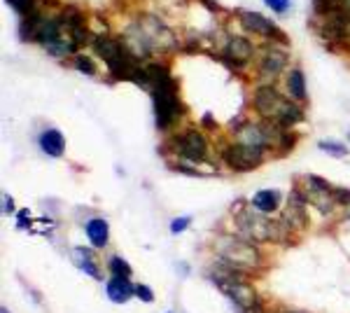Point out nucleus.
I'll use <instances>...</instances> for the list:
<instances>
[{
	"label": "nucleus",
	"instance_id": "1",
	"mask_svg": "<svg viewBox=\"0 0 350 313\" xmlns=\"http://www.w3.org/2000/svg\"><path fill=\"white\" fill-rule=\"evenodd\" d=\"M252 105H255V112L264 122H273L280 129L290 131L295 124L304 122L301 105L297 101L285 99L273 84H262L255 92V96H252Z\"/></svg>",
	"mask_w": 350,
	"mask_h": 313
},
{
	"label": "nucleus",
	"instance_id": "2",
	"mask_svg": "<svg viewBox=\"0 0 350 313\" xmlns=\"http://www.w3.org/2000/svg\"><path fill=\"white\" fill-rule=\"evenodd\" d=\"M234 220L239 227V234L252 243H285L292 234L283 220H271L269 215L245 206L236 208Z\"/></svg>",
	"mask_w": 350,
	"mask_h": 313
},
{
	"label": "nucleus",
	"instance_id": "3",
	"mask_svg": "<svg viewBox=\"0 0 350 313\" xmlns=\"http://www.w3.org/2000/svg\"><path fill=\"white\" fill-rule=\"evenodd\" d=\"M215 255L219 258L222 264L231 266L243 274H250V271H259L264 266V255L257 248V243L247 241V238L239 236H217L215 243Z\"/></svg>",
	"mask_w": 350,
	"mask_h": 313
},
{
	"label": "nucleus",
	"instance_id": "4",
	"mask_svg": "<svg viewBox=\"0 0 350 313\" xmlns=\"http://www.w3.org/2000/svg\"><path fill=\"white\" fill-rule=\"evenodd\" d=\"M211 278H213V283L222 290V295H227L243 313H247L259 306L257 290L243 278V271H236V269H231V266L222 264L211 271Z\"/></svg>",
	"mask_w": 350,
	"mask_h": 313
},
{
	"label": "nucleus",
	"instance_id": "5",
	"mask_svg": "<svg viewBox=\"0 0 350 313\" xmlns=\"http://www.w3.org/2000/svg\"><path fill=\"white\" fill-rule=\"evenodd\" d=\"M152 99H154V119H157V129L168 131L175 127L180 117L185 115V105L178 96V82L171 79V82L161 84L152 92Z\"/></svg>",
	"mask_w": 350,
	"mask_h": 313
},
{
	"label": "nucleus",
	"instance_id": "6",
	"mask_svg": "<svg viewBox=\"0 0 350 313\" xmlns=\"http://www.w3.org/2000/svg\"><path fill=\"white\" fill-rule=\"evenodd\" d=\"M264 157H267V150H264V147L241 143V140H236V143H231L222 150L224 164H227L231 171H239V173L259 168L264 162Z\"/></svg>",
	"mask_w": 350,
	"mask_h": 313
},
{
	"label": "nucleus",
	"instance_id": "7",
	"mask_svg": "<svg viewBox=\"0 0 350 313\" xmlns=\"http://www.w3.org/2000/svg\"><path fill=\"white\" fill-rule=\"evenodd\" d=\"M173 150L191 164H201L208 159L211 143H208V138L201 134L199 129H187L173 138Z\"/></svg>",
	"mask_w": 350,
	"mask_h": 313
},
{
	"label": "nucleus",
	"instance_id": "8",
	"mask_svg": "<svg viewBox=\"0 0 350 313\" xmlns=\"http://www.w3.org/2000/svg\"><path fill=\"white\" fill-rule=\"evenodd\" d=\"M320 36L329 45H346L350 40V12L336 8L320 16Z\"/></svg>",
	"mask_w": 350,
	"mask_h": 313
},
{
	"label": "nucleus",
	"instance_id": "9",
	"mask_svg": "<svg viewBox=\"0 0 350 313\" xmlns=\"http://www.w3.org/2000/svg\"><path fill=\"white\" fill-rule=\"evenodd\" d=\"M138 26L143 28V33H145V38H148L152 52H157V49H159V52L168 54V52H173V49L178 47V40H175L173 31L163 24L161 19H157V16H145V19L138 21Z\"/></svg>",
	"mask_w": 350,
	"mask_h": 313
},
{
	"label": "nucleus",
	"instance_id": "10",
	"mask_svg": "<svg viewBox=\"0 0 350 313\" xmlns=\"http://www.w3.org/2000/svg\"><path fill=\"white\" fill-rule=\"evenodd\" d=\"M285 66H287L285 49H278L275 45H267L257 61V77L262 79L264 84H273L280 73L285 71Z\"/></svg>",
	"mask_w": 350,
	"mask_h": 313
},
{
	"label": "nucleus",
	"instance_id": "11",
	"mask_svg": "<svg viewBox=\"0 0 350 313\" xmlns=\"http://www.w3.org/2000/svg\"><path fill=\"white\" fill-rule=\"evenodd\" d=\"M239 21H241L243 31L255 33V36H262L264 40H271V42H287L285 33L280 31V28L275 26L271 19H267L264 14H259V12H241Z\"/></svg>",
	"mask_w": 350,
	"mask_h": 313
},
{
	"label": "nucleus",
	"instance_id": "12",
	"mask_svg": "<svg viewBox=\"0 0 350 313\" xmlns=\"http://www.w3.org/2000/svg\"><path fill=\"white\" fill-rule=\"evenodd\" d=\"M332 187L327 180L318 178V175H306V192H304V197H306V201L310 206H315L320 210V213H332L334 210V197H332Z\"/></svg>",
	"mask_w": 350,
	"mask_h": 313
},
{
	"label": "nucleus",
	"instance_id": "13",
	"mask_svg": "<svg viewBox=\"0 0 350 313\" xmlns=\"http://www.w3.org/2000/svg\"><path fill=\"white\" fill-rule=\"evenodd\" d=\"M306 197H304V192L301 190H292V195H290V201H287V206H285V213H283V220L285 222V227L290 231H301V229H306V225H308V218H306Z\"/></svg>",
	"mask_w": 350,
	"mask_h": 313
},
{
	"label": "nucleus",
	"instance_id": "14",
	"mask_svg": "<svg viewBox=\"0 0 350 313\" xmlns=\"http://www.w3.org/2000/svg\"><path fill=\"white\" fill-rule=\"evenodd\" d=\"M255 54H257L255 45L243 36L229 38L227 47H224V61H227L231 68H245L252 59H255Z\"/></svg>",
	"mask_w": 350,
	"mask_h": 313
},
{
	"label": "nucleus",
	"instance_id": "15",
	"mask_svg": "<svg viewBox=\"0 0 350 313\" xmlns=\"http://www.w3.org/2000/svg\"><path fill=\"white\" fill-rule=\"evenodd\" d=\"M61 21H64V28L68 33V38L82 47L84 42H89V28H87V21H84V14L77 12L75 8H66L61 12Z\"/></svg>",
	"mask_w": 350,
	"mask_h": 313
},
{
	"label": "nucleus",
	"instance_id": "16",
	"mask_svg": "<svg viewBox=\"0 0 350 313\" xmlns=\"http://www.w3.org/2000/svg\"><path fill=\"white\" fill-rule=\"evenodd\" d=\"M105 292L115 304H126L129 299L135 297V286H131V281L124 276H112L108 286H105Z\"/></svg>",
	"mask_w": 350,
	"mask_h": 313
},
{
	"label": "nucleus",
	"instance_id": "17",
	"mask_svg": "<svg viewBox=\"0 0 350 313\" xmlns=\"http://www.w3.org/2000/svg\"><path fill=\"white\" fill-rule=\"evenodd\" d=\"M38 143H40V150L47 157H64V152H66V138H64V134L56 129H44Z\"/></svg>",
	"mask_w": 350,
	"mask_h": 313
},
{
	"label": "nucleus",
	"instance_id": "18",
	"mask_svg": "<svg viewBox=\"0 0 350 313\" xmlns=\"http://www.w3.org/2000/svg\"><path fill=\"white\" fill-rule=\"evenodd\" d=\"M252 208L259 210V213L264 215H271L275 213V210L280 208V203H283V197H280L278 190H259L255 197H252Z\"/></svg>",
	"mask_w": 350,
	"mask_h": 313
},
{
	"label": "nucleus",
	"instance_id": "19",
	"mask_svg": "<svg viewBox=\"0 0 350 313\" xmlns=\"http://www.w3.org/2000/svg\"><path fill=\"white\" fill-rule=\"evenodd\" d=\"M87 236H89V241H92V246L94 248H105L108 246V241H110V227H108V222H105L103 218H92L87 222Z\"/></svg>",
	"mask_w": 350,
	"mask_h": 313
},
{
	"label": "nucleus",
	"instance_id": "20",
	"mask_svg": "<svg viewBox=\"0 0 350 313\" xmlns=\"http://www.w3.org/2000/svg\"><path fill=\"white\" fill-rule=\"evenodd\" d=\"M72 255H75V262H77V266L84 271V274H89L92 278H96V281H100V269H98V262H96V255H94V250H89V248H75L72 250Z\"/></svg>",
	"mask_w": 350,
	"mask_h": 313
},
{
	"label": "nucleus",
	"instance_id": "21",
	"mask_svg": "<svg viewBox=\"0 0 350 313\" xmlns=\"http://www.w3.org/2000/svg\"><path fill=\"white\" fill-rule=\"evenodd\" d=\"M287 94L297 101V103H304L308 99L306 92V77H304L301 68H292L290 75H287Z\"/></svg>",
	"mask_w": 350,
	"mask_h": 313
},
{
	"label": "nucleus",
	"instance_id": "22",
	"mask_svg": "<svg viewBox=\"0 0 350 313\" xmlns=\"http://www.w3.org/2000/svg\"><path fill=\"white\" fill-rule=\"evenodd\" d=\"M318 147L323 152H327V155H332V157H348V147L343 145V143H338V140H320Z\"/></svg>",
	"mask_w": 350,
	"mask_h": 313
},
{
	"label": "nucleus",
	"instance_id": "23",
	"mask_svg": "<svg viewBox=\"0 0 350 313\" xmlns=\"http://www.w3.org/2000/svg\"><path fill=\"white\" fill-rule=\"evenodd\" d=\"M110 271H112V276H124V278H129L133 274V269H131V264H129L126 260L120 258V255H115V258L110 260Z\"/></svg>",
	"mask_w": 350,
	"mask_h": 313
},
{
	"label": "nucleus",
	"instance_id": "24",
	"mask_svg": "<svg viewBox=\"0 0 350 313\" xmlns=\"http://www.w3.org/2000/svg\"><path fill=\"white\" fill-rule=\"evenodd\" d=\"M5 3H8L10 8L21 16H31L33 12H36V0H5Z\"/></svg>",
	"mask_w": 350,
	"mask_h": 313
},
{
	"label": "nucleus",
	"instance_id": "25",
	"mask_svg": "<svg viewBox=\"0 0 350 313\" xmlns=\"http://www.w3.org/2000/svg\"><path fill=\"white\" fill-rule=\"evenodd\" d=\"M75 68H77L80 73H84V75H96L94 61L89 59V56H84V54H77V56H75Z\"/></svg>",
	"mask_w": 350,
	"mask_h": 313
},
{
	"label": "nucleus",
	"instance_id": "26",
	"mask_svg": "<svg viewBox=\"0 0 350 313\" xmlns=\"http://www.w3.org/2000/svg\"><path fill=\"white\" fill-rule=\"evenodd\" d=\"M264 5L275 14H285L292 8V0H264Z\"/></svg>",
	"mask_w": 350,
	"mask_h": 313
},
{
	"label": "nucleus",
	"instance_id": "27",
	"mask_svg": "<svg viewBox=\"0 0 350 313\" xmlns=\"http://www.w3.org/2000/svg\"><path fill=\"white\" fill-rule=\"evenodd\" d=\"M332 197H334L336 206H350V190H346V187H334Z\"/></svg>",
	"mask_w": 350,
	"mask_h": 313
},
{
	"label": "nucleus",
	"instance_id": "28",
	"mask_svg": "<svg viewBox=\"0 0 350 313\" xmlns=\"http://www.w3.org/2000/svg\"><path fill=\"white\" fill-rule=\"evenodd\" d=\"M189 222H191L189 215H183V218H175V220L171 222V234H180V231H185V229L189 227Z\"/></svg>",
	"mask_w": 350,
	"mask_h": 313
},
{
	"label": "nucleus",
	"instance_id": "29",
	"mask_svg": "<svg viewBox=\"0 0 350 313\" xmlns=\"http://www.w3.org/2000/svg\"><path fill=\"white\" fill-rule=\"evenodd\" d=\"M135 297L143 299L145 304H152V301H154V292H152V288L148 286H135Z\"/></svg>",
	"mask_w": 350,
	"mask_h": 313
},
{
	"label": "nucleus",
	"instance_id": "30",
	"mask_svg": "<svg viewBox=\"0 0 350 313\" xmlns=\"http://www.w3.org/2000/svg\"><path fill=\"white\" fill-rule=\"evenodd\" d=\"M3 213L5 215H8V213H12V210H14V203H12V197H10V195H3Z\"/></svg>",
	"mask_w": 350,
	"mask_h": 313
},
{
	"label": "nucleus",
	"instance_id": "31",
	"mask_svg": "<svg viewBox=\"0 0 350 313\" xmlns=\"http://www.w3.org/2000/svg\"><path fill=\"white\" fill-rule=\"evenodd\" d=\"M338 3H341V8L346 10V12H350V0H338Z\"/></svg>",
	"mask_w": 350,
	"mask_h": 313
},
{
	"label": "nucleus",
	"instance_id": "32",
	"mask_svg": "<svg viewBox=\"0 0 350 313\" xmlns=\"http://www.w3.org/2000/svg\"><path fill=\"white\" fill-rule=\"evenodd\" d=\"M278 313H301V311H290V309H285V311H278Z\"/></svg>",
	"mask_w": 350,
	"mask_h": 313
},
{
	"label": "nucleus",
	"instance_id": "33",
	"mask_svg": "<svg viewBox=\"0 0 350 313\" xmlns=\"http://www.w3.org/2000/svg\"><path fill=\"white\" fill-rule=\"evenodd\" d=\"M0 313H10V311L8 309H0Z\"/></svg>",
	"mask_w": 350,
	"mask_h": 313
},
{
	"label": "nucleus",
	"instance_id": "34",
	"mask_svg": "<svg viewBox=\"0 0 350 313\" xmlns=\"http://www.w3.org/2000/svg\"><path fill=\"white\" fill-rule=\"evenodd\" d=\"M348 138H350V134H348Z\"/></svg>",
	"mask_w": 350,
	"mask_h": 313
}]
</instances>
